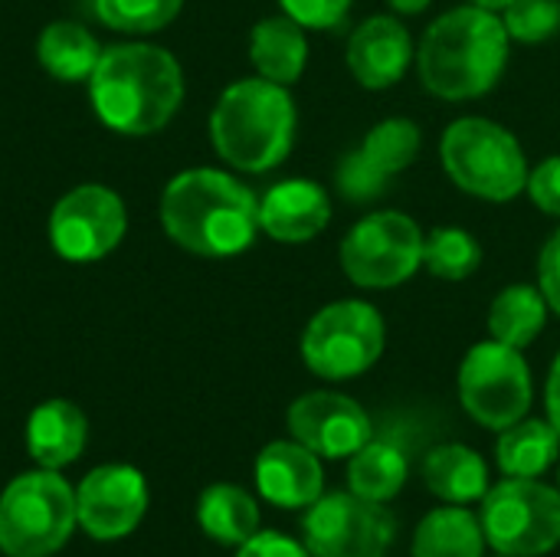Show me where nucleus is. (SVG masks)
I'll list each match as a JSON object with an SVG mask.
<instances>
[{
    "instance_id": "6ab92c4d",
    "label": "nucleus",
    "mask_w": 560,
    "mask_h": 557,
    "mask_svg": "<svg viewBox=\"0 0 560 557\" xmlns=\"http://www.w3.org/2000/svg\"><path fill=\"white\" fill-rule=\"evenodd\" d=\"M249 59L259 69L262 79L292 85L305 72L308 62V43L302 26L292 16H269L256 23L249 36Z\"/></svg>"
},
{
    "instance_id": "cd10ccee",
    "label": "nucleus",
    "mask_w": 560,
    "mask_h": 557,
    "mask_svg": "<svg viewBox=\"0 0 560 557\" xmlns=\"http://www.w3.org/2000/svg\"><path fill=\"white\" fill-rule=\"evenodd\" d=\"M423 135L410 118H387L381 125H374L361 144V151L384 171V174H397L404 167H410L420 154Z\"/></svg>"
},
{
    "instance_id": "7ed1b4c3",
    "label": "nucleus",
    "mask_w": 560,
    "mask_h": 557,
    "mask_svg": "<svg viewBox=\"0 0 560 557\" xmlns=\"http://www.w3.org/2000/svg\"><path fill=\"white\" fill-rule=\"evenodd\" d=\"M509 59V30L486 7H459L433 20L423 33L417 66L427 92L466 102L486 95Z\"/></svg>"
},
{
    "instance_id": "e433bc0d",
    "label": "nucleus",
    "mask_w": 560,
    "mask_h": 557,
    "mask_svg": "<svg viewBox=\"0 0 560 557\" xmlns=\"http://www.w3.org/2000/svg\"><path fill=\"white\" fill-rule=\"evenodd\" d=\"M390 7H394L397 13H420V10L430 7V0H390Z\"/></svg>"
},
{
    "instance_id": "393cba45",
    "label": "nucleus",
    "mask_w": 560,
    "mask_h": 557,
    "mask_svg": "<svg viewBox=\"0 0 560 557\" xmlns=\"http://www.w3.org/2000/svg\"><path fill=\"white\" fill-rule=\"evenodd\" d=\"M548 299L541 289L535 286H509L495 295L492 309H489V332L495 341L509 345V348H528L545 322H548Z\"/></svg>"
},
{
    "instance_id": "9d476101",
    "label": "nucleus",
    "mask_w": 560,
    "mask_h": 557,
    "mask_svg": "<svg viewBox=\"0 0 560 557\" xmlns=\"http://www.w3.org/2000/svg\"><path fill=\"white\" fill-rule=\"evenodd\" d=\"M423 240L407 213H371L345 236L341 269L361 289H394L423 266Z\"/></svg>"
},
{
    "instance_id": "412c9836",
    "label": "nucleus",
    "mask_w": 560,
    "mask_h": 557,
    "mask_svg": "<svg viewBox=\"0 0 560 557\" xmlns=\"http://www.w3.org/2000/svg\"><path fill=\"white\" fill-rule=\"evenodd\" d=\"M36 56H39V66L59 82H82L95 72L102 46L85 26L59 20L39 33Z\"/></svg>"
},
{
    "instance_id": "2f4dec72",
    "label": "nucleus",
    "mask_w": 560,
    "mask_h": 557,
    "mask_svg": "<svg viewBox=\"0 0 560 557\" xmlns=\"http://www.w3.org/2000/svg\"><path fill=\"white\" fill-rule=\"evenodd\" d=\"M279 3L285 16H292L299 26H308V30H331L351 10V0H279Z\"/></svg>"
},
{
    "instance_id": "aec40b11",
    "label": "nucleus",
    "mask_w": 560,
    "mask_h": 557,
    "mask_svg": "<svg viewBox=\"0 0 560 557\" xmlns=\"http://www.w3.org/2000/svg\"><path fill=\"white\" fill-rule=\"evenodd\" d=\"M423 479L436 499L453 502V506L486 499V492H489V469H486L482 456L459 443L436 446L423 463Z\"/></svg>"
},
{
    "instance_id": "bb28decb",
    "label": "nucleus",
    "mask_w": 560,
    "mask_h": 557,
    "mask_svg": "<svg viewBox=\"0 0 560 557\" xmlns=\"http://www.w3.org/2000/svg\"><path fill=\"white\" fill-rule=\"evenodd\" d=\"M482 263V250L472 233L459 227H440L423 240V266L446 282L469 279Z\"/></svg>"
},
{
    "instance_id": "4be33fe9",
    "label": "nucleus",
    "mask_w": 560,
    "mask_h": 557,
    "mask_svg": "<svg viewBox=\"0 0 560 557\" xmlns=\"http://www.w3.org/2000/svg\"><path fill=\"white\" fill-rule=\"evenodd\" d=\"M197 522L213 542L240 548L243 542H249L259 532V509L246 489L230 486V483H217L200 496Z\"/></svg>"
},
{
    "instance_id": "f3484780",
    "label": "nucleus",
    "mask_w": 560,
    "mask_h": 557,
    "mask_svg": "<svg viewBox=\"0 0 560 557\" xmlns=\"http://www.w3.org/2000/svg\"><path fill=\"white\" fill-rule=\"evenodd\" d=\"M331 220L328 194L315 181H282L259 200V230L279 243H308Z\"/></svg>"
},
{
    "instance_id": "7c9ffc66",
    "label": "nucleus",
    "mask_w": 560,
    "mask_h": 557,
    "mask_svg": "<svg viewBox=\"0 0 560 557\" xmlns=\"http://www.w3.org/2000/svg\"><path fill=\"white\" fill-rule=\"evenodd\" d=\"M335 181H338V190L345 200L351 204H371L377 197L387 194V184H390V174H384L361 148L345 154L338 171H335Z\"/></svg>"
},
{
    "instance_id": "a211bd4d",
    "label": "nucleus",
    "mask_w": 560,
    "mask_h": 557,
    "mask_svg": "<svg viewBox=\"0 0 560 557\" xmlns=\"http://www.w3.org/2000/svg\"><path fill=\"white\" fill-rule=\"evenodd\" d=\"M85 433L89 423L75 404L46 401L33 410L26 423V446L43 469H62L85 450Z\"/></svg>"
},
{
    "instance_id": "0eeeda50",
    "label": "nucleus",
    "mask_w": 560,
    "mask_h": 557,
    "mask_svg": "<svg viewBox=\"0 0 560 557\" xmlns=\"http://www.w3.org/2000/svg\"><path fill=\"white\" fill-rule=\"evenodd\" d=\"M384 355V318L371 302H331L305 325L302 358L312 374L325 381H348L364 374Z\"/></svg>"
},
{
    "instance_id": "f03ea898",
    "label": "nucleus",
    "mask_w": 560,
    "mask_h": 557,
    "mask_svg": "<svg viewBox=\"0 0 560 557\" xmlns=\"http://www.w3.org/2000/svg\"><path fill=\"white\" fill-rule=\"evenodd\" d=\"M161 223L177 246L197 256H236L256 240L259 200L236 177L194 167L164 187Z\"/></svg>"
},
{
    "instance_id": "2eb2a0df",
    "label": "nucleus",
    "mask_w": 560,
    "mask_h": 557,
    "mask_svg": "<svg viewBox=\"0 0 560 557\" xmlns=\"http://www.w3.org/2000/svg\"><path fill=\"white\" fill-rule=\"evenodd\" d=\"M256 486L279 509H305L322 499L325 473L318 456L299 440L269 443L256 460Z\"/></svg>"
},
{
    "instance_id": "72a5a7b5",
    "label": "nucleus",
    "mask_w": 560,
    "mask_h": 557,
    "mask_svg": "<svg viewBox=\"0 0 560 557\" xmlns=\"http://www.w3.org/2000/svg\"><path fill=\"white\" fill-rule=\"evenodd\" d=\"M236 557H312V552L305 545H299L289 535L279 532H256L249 542L240 545Z\"/></svg>"
},
{
    "instance_id": "9b49d317",
    "label": "nucleus",
    "mask_w": 560,
    "mask_h": 557,
    "mask_svg": "<svg viewBox=\"0 0 560 557\" xmlns=\"http://www.w3.org/2000/svg\"><path fill=\"white\" fill-rule=\"evenodd\" d=\"M394 535L397 522L390 509L354 492L322 496L302 519V538L312 557H384Z\"/></svg>"
},
{
    "instance_id": "1a4fd4ad",
    "label": "nucleus",
    "mask_w": 560,
    "mask_h": 557,
    "mask_svg": "<svg viewBox=\"0 0 560 557\" xmlns=\"http://www.w3.org/2000/svg\"><path fill=\"white\" fill-rule=\"evenodd\" d=\"M459 397L476 423L489 430H509L512 423L525 420L532 407L528 361L518 348H509L495 338L476 345L459 368Z\"/></svg>"
},
{
    "instance_id": "dca6fc26",
    "label": "nucleus",
    "mask_w": 560,
    "mask_h": 557,
    "mask_svg": "<svg viewBox=\"0 0 560 557\" xmlns=\"http://www.w3.org/2000/svg\"><path fill=\"white\" fill-rule=\"evenodd\" d=\"M413 43L400 20L371 16L348 43V69L364 89H390L410 66Z\"/></svg>"
},
{
    "instance_id": "473e14b6",
    "label": "nucleus",
    "mask_w": 560,
    "mask_h": 557,
    "mask_svg": "<svg viewBox=\"0 0 560 557\" xmlns=\"http://www.w3.org/2000/svg\"><path fill=\"white\" fill-rule=\"evenodd\" d=\"M528 197L535 200L538 210L548 217H560V158H545L532 174H528Z\"/></svg>"
},
{
    "instance_id": "39448f33",
    "label": "nucleus",
    "mask_w": 560,
    "mask_h": 557,
    "mask_svg": "<svg viewBox=\"0 0 560 557\" xmlns=\"http://www.w3.org/2000/svg\"><path fill=\"white\" fill-rule=\"evenodd\" d=\"M440 158L453 184L472 197L502 204L528 187V161L518 138L489 118H459L440 141Z\"/></svg>"
},
{
    "instance_id": "c9c22d12",
    "label": "nucleus",
    "mask_w": 560,
    "mask_h": 557,
    "mask_svg": "<svg viewBox=\"0 0 560 557\" xmlns=\"http://www.w3.org/2000/svg\"><path fill=\"white\" fill-rule=\"evenodd\" d=\"M545 401H548V420H551V427L560 433V355L555 358V364H551V378H548Z\"/></svg>"
},
{
    "instance_id": "5701e85b",
    "label": "nucleus",
    "mask_w": 560,
    "mask_h": 557,
    "mask_svg": "<svg viewBox=\"0 0 560 557\" xmlns=\"http://www.w3.org/2000/svg\"><path fill=\"white\" fill-rule=\"evenodd\" d=\"M560 433L551 420H518L509 430H502L495 456L499 469L515 479H535L551 469L558 460Z\"/></svg>"
},
{
    "instance_id": "f257e3e1",
    "label": "nucleus",
    "mask_w": 560,
    "mask_h": 557,
    "mask_svg": "<svg viewBox=\"0 0 560 557\" xmlns=\"http://www.w3.org/2000/svg\"><path fill=\"white\" fill-rule=\"evenodd\" d=\"M95 115L121 135L161 131L184 102V72L177 59L148 43H118L102 49L89 76Z\"/></svg>"
},
{
    "instance_id": "58836bf2",
    "label": "nucleus",
    "mask_w": 560,
    "mask_h": 557,
    "mask_svg": "<svg viewBox=\"0 0 560 557\" xmlns=\"http://www.w3.org/2000/svg\"><path fill=\"white\" fill-rule=\"evenodd\" d=\"M499 557H509V555H499Z\"/></svg>"
},
{
    "instance_id": "c756f323",
    "label": "nucleus",
    "mask_w": 560,
    "mask_h": 557,
    "mask_svg": "<svg viewBox=\"0 0 560 557\" xmlns=\"http://www.w3.org/2000/svg\"><path fill=\"white\" fill-rule=\"evenodd\" d=\"M512 39L541 43L560 26V0H512L502 16Z\"/></svg>"
},
{
    "instance_id": "f704fd0d",
    "label": "nucleus",
    "mask_w": 560,
    "mask_h": 557,
    "mask_svg": "<svg viewBox=\"0 0 560 557\" xmlns=\"http://www.w3.org/2000/svg\"><path fill=\"white\" fill-rule=\"evenodd\" d=\"M538 289L545 292L548 305L560 315V230L551 233V240L541 250V259H538Z\"/></svg>"
},
{
    "instance_id": "c85d7f7f",
    "label": "nucleus",
    "mask_w": 560,
    "mask_h": 557,
    "mask_svg": "<svg viewBox=\"0 0 560 557\" xmlns=\"http://www.w3.org/2000/svg\"><path fill=\"white\" fill-rule=\"evenodd\" d=\"M184 0H95V16L118 33H154L180 13Z\"/></svg>"
},
{
    "instance_id": "f8f14e48",
    "label": "nucleus",
    "mask_w": 560,
    "mask_h": 557,
    "mask_svg": "<svg viewBox=\"0 0 560 557\" xmlns=\"http://www.w3.org/2000/svg\"><path fill=\"white\" fill-rule=\"evenodd\" d=\"M128 230L125 204L102 184H82L69 190L49 217L52 250L69 263H92L108 256Z\"/></svg>"
},
{
    "instance_id": "4c0bfd02",
    "label": "nucleus",
    "mask_w": 560,
    "mask_h": 557,
    "mask_svg": "<svg viewBox=\"0 0 560 557\" xmlns=\"http://www.w3.org/2000/svg\"><path fill=\"white\" fill-rule=\"evenodd\" d=\"M476 7H486V10H505L512 0H472Z\"/></svg>"
},
{
    "instance_id": "423d86ee",
    "label": "nucleus",
    "mask_w": 560,
    "mask_h": 557,
    "mask_svg": "<svg viewBox=\"0 0 560 557\" xmlns=\"http://www.w3.org/2000/svg\"><path fill=\"white\" fill-rule=\"evenodd\" d=\"M75 522V492L56 469L16 476L0 496V552L10 557L56 555Z\"/></svg>"
},
{
    "instance_id": "6e6552de",
    "label": "nucleus",
    "mask_w": 560,
    "mask_h": 557,
    "mask_svg": "<svg viewBox=\"0 0 560 557\" xmlns=\"http://www.w3.org/2000/svg\"><path fill=\"white\" fill-rule=\"evenodd\" d=\"M486 542L509 557H541L560 545V492L509 476L482 499Z\"/></svg>"
},
{
    "instance_id": "20e7f679",
    "label": "nucleus",
    "mask_w": 560,
    "mask_h": 557,
    "mask_svg": "<svg viewBox=\"0 0 560 557\" xmlns=\"http://www.w3.org/2000/svg\"><path fill=\"white\" fill-rule=\"evenodd\" d=\"M210 138L223 161L262 174L285 161L295 141V102L269 79L233 82L210 115Z\"/></svg>"
},
{
    "instance_id": "ddd939ff",
    "label": "nucleus",
    "mask_w": 560,
    "mask_h": 557,
    "mask_svg": "<svg viewBox=\"0 0 560 557\" xmlns=\"http://www.w3.org/2000/svg\"><path fill=\"white\" fill-rule=\"evenodd\" d=\"M292 437L315 456L345 460L374 440L371 417L364 407L335 391H312L289 407Z\"/></svg>"
},
{
    "instance_id": "a878e982",
    "label": "nucleus",
    "mask_w": 560,
    "mask_h": 557,
    "mask_svg": "<svg viewBox=\"0 0 560 557\" xmlns=\"http://www.w3.org/2000/svg\"><path fill=\"white\" fill-rule=\"evenodd\" d=\"M407 483V453L394 440H371L351 456L348 486L371 502H390Z\"/></svg>"
},
{
    "instance_id": "b1692460",
    "label": "nucleus",
    "mask_w": 560,
    "mask_h": 557,
    "mask_svg": "<svg viewBox=\"0 0 560 557\" xmlns=\"http://www.w3.org/2000/svg\"><path fill=\"white\" fill-rule=\"evenodd\" d=\"M482 522L459 506L430 512L413 535V557H482Z\"/></svg>"
},
{
    "instance_id": "4468645a",
    "label": "nucleus",
    "mask_w": 560,
    "mask_h": 557,
    "mask_svg": "<svg viewBox=\"0 0 560 557\" xmlns=\"http://www.w3.org/2000/svg\"><path fill=\"white\" fill-rule=\"evenodd\" d=\"M148 509L144 476L131 466H98L75 492L79 525L95 542H115L138 529Z\"/></svg>"
}]
</instances>
